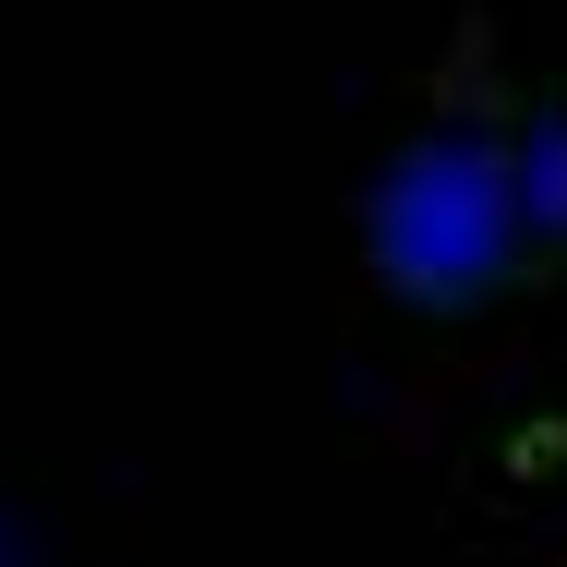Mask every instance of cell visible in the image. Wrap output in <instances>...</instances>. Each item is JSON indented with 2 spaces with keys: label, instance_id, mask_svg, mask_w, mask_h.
Returning <instances> with one entry per match:
<instances>
[{
  "label": "cell",
  "instance_id": "obj_1",
  "mask_svg": "<svg viewBox=\"0 0 567 567\" xmlns=\"http://www.w3.org/2000/svg\"><path fill=\"white\" fill-rule=\"evenodd\" d=\"M374 266H386V290L399 302H483V290H507L532 254H544V182H532V157H519V133H495V121H447V133H423V145H399V169L374 182Z\"/></svg>",
  "mask_w": 567,
  "mask_h": 567
}]
</instances>
